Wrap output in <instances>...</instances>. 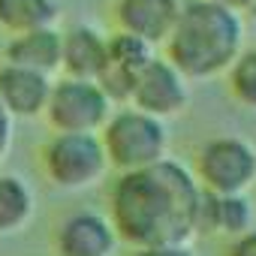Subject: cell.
I'll use <instances>...</instances> for the list:
<instances>
[{"label":"cell","instance_id":"cell-1","mask_svg":"<svg viewBox=\"0 0 256 256\" xmlns=\"http://www.w3.org/2000/svg\"><path fill=\"white\" fill-rule=\"evenodd\" d=\"M202 223V193L175 160L124 172L112 193V226L133 247L187 244Z\"/></svg>","mask_w":256,"mask_h":256},{"label":"cell","instance_id":"cell-2","mask_svg":"<svg viewBox=\"0 0 256 256\" xmlns=\"http://www.w3.org/2000/svg\"><path fill=\"white\" fill-rule=\"evenodd\" d=\"M166 42L172 66L184 78L202 82L226 72L235 64L244 42V24L235 10L214 0H196L181 6Z\"/></svg>","mask_w":256,"mask_h":256},{"label":"cell","instance_id":"cell-3","mask_svg":"<svg viewBox=\"0 0 256 256\" xmlns=\"http://www.w3.org/2000/svg\"><path fill=\"white\" fill-rule=\"evenodd\" d=\"M102 133V148L108 163H114L118 169L130 172V169H145L157 160L166 157V145H169V133L160 118L145 114L139 108H126L118 112L114 118H108Z\"/></svg>","mask_w":256,"mask_h":256},{"label":"cell","instance_id":"cell-4","mask_svg":"<svg viewBox=\"0 0 256 256\" xmlns=\"http://www.w3.org/2000/svg\"><path fill=\"white\" fill-rule=\"evenodd\" d=\"M108 96L94 78H64L52 88L46 112L60 133H96L108 120Z\"/></svg>","mask_w":256,"mask_h":256},{"label":"cell","instance_id":"cell-5","mask_svg":"<svg viewBox=\"0 0 256 256\" xmlns=\"http://www.w3.org/2000/svg\"><path fill=\"white\" fill-rule=\"evenodd\" d=\"M106 163L108 157H106L102 139H96L94 133H60L46 148L48 178L66 190H82L100 181L106 172Z\"/></svg>","mask_w":256,"mask_h":256},{"label":"cell","instance_id":"cell-6","mask_svg":"<svg viewBox=\"0 0 256 256\" xmlns=\"http://www.w3.org/2000/svg\"><path fill=\"white\" fill-rule=\"evenodd\" d=\"M199 175L211 193H247L256 184V148L241 136L211 139L199 154Z\"/></svg>","mask_w":256,"mask_h":256},{"label":"cell","instance_id":"cell-7","mask_svg":"<svg viewBox=\"0 0 256 256\" xmlns=\"http://www.w3.org/2000/svg\"><path fill=\"white\" fill-rule=\"evenodd\" d=\"M187 100H190L187 78L172 66V60H157V58H151L142 66L130 94V102L139 112L154 114L160 120L181 114L187 108Z\"/></svg>","mask_w":256,"mask_h":256},{"label":"cell","instance_id":"cell-8","mask_svg":"<svg viewBox=\"0 0 256 256\" xmlns=\"http://www.w3.org/2000/svg\"><path fill=\"white\" fill-rule=\"evenodd\" d=\"M154 58L151 42H145L136 34H114L112 40H106V64L100 70V76L94 78L100 84V90L114 100V102H126L133 94L136 76L142 72V66Z\"/></svg>","mask_w":256,"mask_h":256},{"label":"cell","instance_id":"cell-9","mask_svg":"<svg viewBox=\"0 0 256 256\" xmlns=\"http://www.w3.org/2000/svg\"><path fill=\"white\" fill-rule=\"evenodd\" d=\"M114 244V226L94 211L72 214L58 232V256H112Z\"/></svg>","mask_w":256,"mask_h":256},{"label":"cell","instance_id":"cell-10","mask_svg":"<svg viewBox=\"0 0 256 256\" xmlns=\"http://www.w3.org/2000/svg\"><path fill=\"white\" fill-rule=\"evenodd\" d=\"M52 94L48 76L30 66H18V64H6L0 70V106L10 114L18 118H34L46 108Z\"/></svg>","mask_w":256,"mask_h":256},{"label":"cell","instance_id":"cell-11","mask_svg":"<svg viewBox=\"0 0 256 256\" xmlns=\"http://www.w3.org/2000/svg\"><path fill=\"white\" fill-rule=\"evenodd\" d=\"M181 12V0H120L118 22L126 34H136L145 42H166Z\"/></svg>","mask_w":256,"mask_h":256},{"label":"cell","instance_id":"cell-12","mask_svg":"<svg viewBox=\"0 0 256 256\" xmlns=\"http://www.w3.org/2000/svg\"><path fill=\"white\" fill-rule=\"evenodd\" d=\"M60 64L72 78H96L106 64V40L94 28H72L60 36Z\"/></svg>","mask_w":256,"mask_h":256},{"label":"cell","instance_id":"cell-13","mask_svg":"<svg viewBox=\"0 0 256 256\" xmlns=\"http://www.w3.org/2000/svg\"><path fill=\"white\" fill-rule=\"evenodd\" d=\"M6 58L10 64L18 66H30L40 72H52L60 66V36L52 28H34V30H22L10 46H6Z\"/></svg>","mask_w":256,"mask_h":256},{"label":"cell","instance_id":"cell-14","mask_svg":"<svg viewBox=\"0 0 256 256\" xmlns=\"http://www.w3.org/2000/svg\"><path fill=\"white\" fill-rule=\"evenodd\" d=\"M202 220L211 229L235 238L253 226V205L244 193H211L202 196Z\"/></svg>","mask_w":256,"mask_h":256},{"label":"cell","instance_id":"cell-15","mask_svg":"<svg viewBox=\"0 0 256 256\" xmlns=\"http://www.w3.org/2000/svg\"><path fill=\"white\" fill-rule=\"evenodd\" d=\"M54 18V0H0V24L22 34L48 28Z\"/></svg>","mask_w":256,"mask_h":256},{"label":"cell","instance_id":"cell-16","mask_svg":"<svg viewBox=\"0 0 256 256\" xmlns=\"http://www.w3.org/2000/svg\"><path fill=\"white\" fill-rule=\"evenodd\" d=\"M30 208H34L30 190L18 178H10V175L0 178V232H12L24 226L30 217Z\"/></svg>","mask_w":256,"mask_h":256},{"label":"cell","instance_id":"cell-17","mask_svg":"<svg viewBox=\"0 0 256 256\" xmlns=\"http://www.w3.org/2000/svg\"><path fill=\"white\" fill-rule=\"evenodd\" d=\"M229 84L241 106L256 112V52H241L229 66Z\"/></svg>","mask_w":256,"mask_h":256},{"label":"cell","instance_id":"cell-18","mask_svg":"<svg viewBox=\"0 0 256 256\" xmlns=\"http://www.w3.org/2000/svg\"><path fill=\"white\" fill-rule=\"evenodd\" d=\"M229 256H256V229L253 226L247 232L235 235V241L229 247Z\"/></svg>","mask_w":256,"mask_h":256},{"label":"cell","instance_id":"cell-19","mask_svg":"<svg viewBox=\"0 0 256 256\" xmlns=\"http://www.w3.org/2000/svg\"><path fill=\"white\" fill-rule=\"evenodd\" d=\"M139 256H196L190 244H154V247H139Z\"/></svg>","mask_w":256,"mask_h":256},{"label":"cell","instance_id":"cell-20","mask_svg":"<svg viewBox=\"0 0 256 256\" xmlns=\"http://www.w3.org/2000/svg\"><path fill=\"white\" fill-rule=\"evenodd\" d=\"M6 139H10V112L0 106V154L6 148Z\"/></svg>","mask_w":256,"mask_h":256},{"label":"cell","instance_id":"cell-21","mask_svg":"<svg viewBox=\"0 0 256 256\" xmlns=\"http://www.w3.org/2000/svg\"><path fill=\"white\" fill-rule=\"evenodd\" d=\"M214 4L229 6V10H235V12H244V10H247V0H214Z\"/></svg>","mask_w":256,"mask_h":256},{"label":"cell","instance_id":"cell-22","mask_svg":"<svg viewBox=\"0 0 256 256\" xmlns=\"http://www.w3.org/2000/svg\"><path fill=\"white\" fill-rule=\"evenodd\" d=\"M244 12H253V16H256V0H247V10H244Z\"/></svg>","mask_w":256,"mask_h":256}]
</instances>
